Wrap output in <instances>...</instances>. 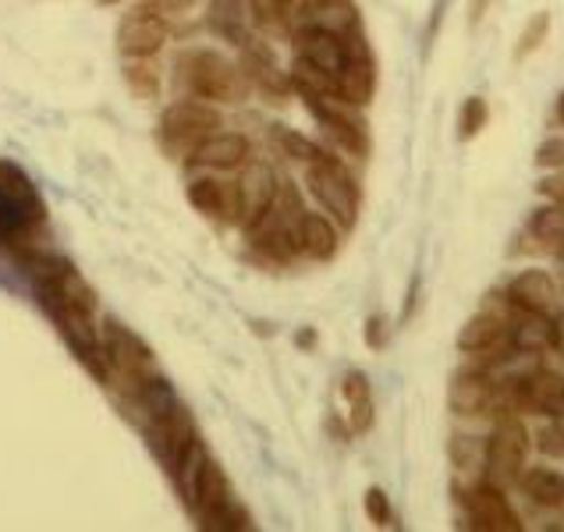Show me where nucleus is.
Instances as JSON below:
<instances>
[{"instance_id": "1", "label": "nucleus", "mask_w": 564, "mask_h": 532, "mask_svg": "<svg viewBox=\"0 0 564 532\" xmlns=\"http://www.w3.org/2000/svg\"><path fill=\"white\" fill-rule=\"evenodd\" d=\"M302 217H305V203L299 196V188L288 177H278V192H273L270 206L249 228L252 249L278 263L295 260V256H302Z\"/></svg>"}, {"instance_id": "2", "label": "nucleus", "mask_w": 564, "mask_h": 532, "mask_svg": "<svg viewBox=\"0 0 564 532\" xmlns=\"http://www.w3.org/2000/svg\"><path fill=\"white\" fill-rule=\"evenodd\" d=\"M46 224V203L40 188L32 185V177L11 164L0 160V238L25 241Z\"/></svg>"}, {"instance_id": "3", "label": "nucleus", "mask_w": 564, "mask_h": 532, "mask_svg": "<svg viewBox=\"0 0 564 532\" xmlns=\"http://www.w3.org/2000/svg\"><path fill=\"white\" fill-rule=\"evenodd\" d=\"M182 78L188 93L196 96V100H206V104H241L249 93V83L246 75H241L238 64H231L224 54L217 51H192L182 57Z\"/></svg>"}, {"instance_id": "4", "label": "nucleus", "mask_w": 564, "mask_h": 532, "mask_svg": "<svg viewBox=\"0 0 564 532\" xmlns=\"http://www.w3.org/2000/svg\"><path fill=\"white\" fill-rule=\"evenodd\" d=\"M220 110L206 100H182V104H171L160 118V142L171 156H185L196 153L209 135L220 132Z\"/></svg>"}, {"instance_id": "5", "label": "nucleus", "mask_w": 564, "mask_h": 532, "mask_svg": "<svg viewBox=\"0 0 564 532\" xmlns=\"http://www.w3.org/2000/svg\"><path fill=\"white\" fill-rule=\"evenodd\" d=\"M310 188H313V196L319 199V206H324L327 214L341 224V228H356V220H359V185H356V177H351V171L334 153L319 150L310 160Z\"/></svg>"}, {"instance_id": "6", "label": "nucleus", "mask_w": 564, "mask_h": 532, "mask_svg": "<svg viewBox=\"0 0 564 532\" xmlns=\"http://www.w3.org/2000/svg\"><path fill=\"white\" fill-rule=\"evenodd\" d=\"M529 455V433L519 419L501 415L490 433L487 447H482V482H490L497 490H508L519 479L522 465Z\"/></svg>"}, {"instance_id": "7", "label": "nucleus", "mask_w": 564, "mask_h": 532, "mask_svg": "<svg viewBox=\"0 0 564 532\" xmlns=\"http://www.w3.org/2000/svg\"><path fill=\"white\" fill-rule=\"evenodd\" d=\"M192 511H196V519H199L203 529H217V532H246V529H252L249 511L238 504L228 476L217 469L214 458H209L206 473H203L199 497H196V504H192Z\"/></svg>"}, {"instance_id": "8", "label": "nucleus", "mask_w": 564, "mask_h": 532, "mask_svg": "<svg viewBox=\"0 0 564 532\" xmlns=\"http://www.w3.org/2000/svg\"><path fill=\"white\" fill-rule=\"evenodd\" d=\"M100 348H104V359L110 366V380L121 377V380H128V387H132V391H135L139 383H147L150 377L160 373L156 362H153L150 345L142 341L139 334L121 327L118 319H107V324H104V330H100Z\"/></svg>"}, {"instance_id": "9", "label": "nucleus", "mask_w": 564, "mask_h": 532, "mask_svg": "<svg viewBox=\"0 0 564 532\" xmlns=\"http://www.w3.org/2000/svg\"><path fill=\"white\" fill-rule=\"evenodd\" d=\"M362 32V29H356ZM356 32H330V29H316V25H302L295 29V57L313 64L324 75H330L334 83H341V75L348 68V57H351V40H356Z\"/></svg>"}, {"instance_id": "10", "label": "nucleus", "mask_w": 564, "mask_h": 532, "mask_svg": "<svg viewBox=\"0 0 564 532\" xmlns=\"http://www.w3.org/2000/svg\"><path fill=\"white\" fill-rule=\"evenodd\" d=\"M302 100L313 110V118L324 124V132L334 139L337 150H345L359 160L369 153V135H366L362 118L356 115V107L345 100H330V96H302Z\"/></svg>"}, {"instance_id": "11", "label": "nucleus", "mask_w": 564, "mask_h": 532, "mask_svg": "<svg viewBox=\"0 0 564 532\" xmlns=\"http://www.w3.org/2000/svg\"><path fill=\"white\" fill-rule=\"evenodd\" d=\"M171 36V29L153 4H142L135 11H128L118 22V51L124 57H156L164 51V43Z\"/></svg>"}, {"instance_id": "12", "label": "nucleus", "mask_w": 564, "mask_h": 532, "mask_svg": "<svg viewBox=\"0 0 564 532\" xmlns=\"http://www.w3.org/2000/svg\"><path fill=\"white\" fill-rule=\"evenodd\" d=\"M188 203L209 220L238 224V214H241L238 177H217V174L196 177V182H188Z\"/></svg>"}, {"instance_id": "13", "label": "nucleus", "mask_w": 564, "mask_h": 532, "mask_svg": "<svg viewBox=\"0 0 564 532\" xmlns=\"http://www.w3.org/2000/svg\"><path fill=\"white\" fill-rule=\"evenodd\" d=\"M465 511H469V522L473 529H482V532H519L522 522L514 508L508 504L505 490L490 487V482H482L473 493H465Z\"/></svg>"}, {"instance_id": "14", "label": "nucleus", "mask_w": 564, "mask_h": 532, "mask_svg": "<svg viewBox=\"0 0 564 532\" xmlns=\"http://www.w3.org/2000/svg\"><path fill=\"white\" fill-rule=\"evenodd\" d=\"M514 401H519L525 412L564 419V377L551 373V369H536V373H529L514 383Z\"/></svg>"}, {"instance_id": "15", "label": "nucleus", "mask_w": 564, "mask_h": 532, "mask_svg": "<svg viewBox=\"0 0 564 532\" xmlns=\"http://www.w3.org/2000/svg\"><path fill=\"white\" fill-rule=\"evenodd\" d=\"M241 75H246V83L256 86L260 93H267L270 100H288V93H292V75L284 68H278V61L267 51L263 43H249L246 54H241Z\"/></svg>"}, {"instance_id": "16", "label": "nucleus", "mask_w": 564, "mask_h": 532, "mask_svg": "<svg viewBox=\"0 0 564 532\" xmlns=\"http://www.w3.org/2000/svg\"><path fill=\"white\" fill-rule=\"evenodd\" d=\"M273 192H278V174H273L270 164H263V160H252V164L246 167V174L238 177V196H241V214H238V224L241 228H252L256 220H260V214L270 206Z\"/></svg>"}, {"instance_id": "17", "label": "nucleus", "mask_w": 564, "mask_h": 532, "mask_svg": "<svg viewBox=\"0 0 564 532\" xmlns=\"http://www.w3.org/2000/svg\"><path fill=\"white\" fill-rule=\"evenodd\" d=\"M249 139L241 132H217L209 135L196 153H188V167H206V171H238L249 164Z\"/></svg>"}, {"instance_id": "18", "label": "nucleus", "mask_w": 564, "mask_h": 532, "mask_svg": "<svg viewBox=\"0 0 564 532\" xmlns=\"http://www.w3.org/2000/svg\"><path fill=\"white\" fill-rule=\"evenodd\" d=\"M494 405V377L487 366L479 369H462L451 380V412L458 415H479Z\"/></svg>"}, {"instance_id": "19", "label": "nucleus", "mask_w": 564, "mask_h": 532, "mask_svg": "<svg viewBox=\"0 0 564 532\" xmlns=\"http://www.w3.org/2000/svg\"><path fill=\"white\" fill-rule=\"evenodd\" d=\"M554 298H557V287L546 270H522L519 278L508 284V305L519 313H551Z\"/></svg>"}, {"instance_id": "20", "label": "nucleus", "mask_w": 564, "mask_h": 532, "mask_svg": "<svg viewBox=\"0 0 564 532\" xmlns=\"http://www.w3.org/2000/svg\"><path fill=\"white\" fill-rule=\"evenodd\" d=\"M206 465H209V450H206L203 437H196V441H192V444L182 450V458L174 462V469H171L174 487H178L182 501H185L188 508L196 504V497H199V482H203Z\"/></svg>"}, {"instance_id": "21", "label": "nucleus", "mask_w": 564, "mask_h": 532, "mask_svg": "<svg viewBox=\"0 0 564 532\" xmlns=\"http://www.w3.org/2000/svg\"><path fill=\"white\" fill-rule=\"evenodd\" d=\"M519 490L540 508H561L564 504V473L557 469H543V465H533V469L519 473Z\"/></svg>"}, {"instance_id": "22", "label": "nucleus", "mask_w": 564, "mask_h": 532, "mask_svg": "<svg viewBox=\"0 0 564 532\" xmlns=\"http://www.w3.org/2000/svg\"><path fill=\"white\" fill-rule=\"evenodd\" d=\"M337 246H341V235H337L334 224L327 217L310 214V209H305V217H302V252L310 256V260H334Z\"/></svg>"}, {"instance_id": "23", "label": "nucleus", "mask_w": 564, "mask_h": 532, "mask_svg": "<svg viewBox=\"0 0 564 532\" xmlns=\"http://www.w3.org/2000/svg\"><path fill=\"white\" fill-rule=\"evenodd\" d=\"M341 394L348 401V430L366 433L373 426V391H369L366 373H348L341 380Z\"/></svg>"}, {"instance_id": "24", "label": "nucleus", "mask_w": 564, "mask_h": 532, "mask_svg": "<svg viewBox=\"0 0 564 532\" xmlns=\"http://www.w3.org/2000/svg\"><path fill=\"white\" fill-rule=\"evenodd\" d=\"M505 319L501 316H494V313H476L469 324L462 327L458 334V348L462 351H490L501 345V337H505Z\"/></svg>"}, {"instance_id": "25", "label": "nucleus", "mask_w": 564, "mask_h": 532, "mask_svg": "<svg viewBox=\"0 0 564 532\" xmlns=\"http://www.w3.org/2000/svg\"><path fill=\"white\" fill-rule=\"evenodd\" d=\"M508 341L519 355H536L551 345V319L546 313H519V324L508 330Z\"/></svg>"}, {"instance_id": "26", "label": "nucleus", "mask_w": 564, "mask_h": 532, "mask_svg": "<svg viewBox=\"0 0 564 532\" xmlns=\"http://www.w3.org/2000/svg\"><path fill=\"white\" fill-rule=\"evenodd\" d=\"M124 83L132 86L135 96H142V100H150V96L160 93V64H153V57H128L124 64Z\"/></svg>"}, {"instance_id": "27", "label": "nucleus", "mask_w": 564, "mask_h": 532, "mask_svg": "<svg viewBox=\"0 0 564 532\" xmlns=\"http://www.w3.org/2000/svg\"><path fill=\"white\" fill-rule=\"evenodd\" d=\"M214 25L220 29V36H228L238 46L252 43L249 29H246V11H241L235 0H220V4H214Z\"/></svg>"}, {"instance_id": "28", "label": "nucleus", "mask_w": 564, "mask_h": 532, "mask_svg": "<svg viewBox=\"0 0 564 532\" xmlns=\"http://www.w3.org/2000/svg\"><path fill=\"white\" fill-rule=\"evenodd\" d=\"M529 235L540 241H564V203L536 209L533 220H529Z\"/></svg>"}, {"instance_id": "29", "label": "nucleus", "mask_w": 564, "mask_h": 532, "mask_svg": "<svg viewBox=\"0 0 564 532\" xmlns=\"http://www.w3.org/2000/svg\"><path fill=\"white\" fill-rule=\"evenodd\" d=\"M490 110H487V100L482 96H469V100L462 104V115H458V139L469 142L482 132V124H487Z\"/></svg>"}, {"instance_id": "30", "label": "nucleus", "mask_w": 564, "mask_h": 532, "mask_svg": "<svg viewBox=\"0 0 564 532\" xmlns=\"http://www.w3.org/2000/svg\"><path fill=\"white\" fill-rule=\"evenodd\" d=\"M273 142L281 146V153H288L292 160H302V164H310V160L319 153L316 142H310L302 132H292V128H273Z\"/></svg>"}, {"instance_id": "31", "label": "nucleus", "mask_w": 564, "mask_h": 532, "mask_svg": "<svg viewBox=\"0 0 564 532\" xmlns=\"http://www.w3.org/2000/svg\"><path fill=\"white\" fill-rule=\"evenodd\" d=\"M546 29H551V14H546V11L533 14V19H529V22H525V29H522L519 46H514V61H525L529 54H533L536 46L546 40Z\"/></svg>"}, {"instance_id": "32", "label": "nucleus", "mask_w": 564, "mask_h": 532, "mask_svg": "<svg viewBox=\"0 0 564 532\" xmlns=\"http://www.w3.org/2000/svg\"><path fill=\"white\" fill-rule=\"evenodd\" d=\"M288 4L292 0H249V11L263 29H273V25H288Z\"/></svg>"}, {"instance_id": "33", "label": "nucleus", "mask_w": 564, "mask_h": 532, "mask_svg": "<svg viewBox=\"0 0 564 532\" xmlns=\"http://www.w3.org/2000/svg\"><path fill=\"white\" fill-rule=\"evenodd\" d=\"M536 450L546 458H564V419H554V423L540 426L536 433Z\"/></svg>"}, {"instance_id": "34", "label": "nucleus", "mask_w": 564, "mask_h": 532, "mask_svg": "<svg viewBox=\"0 0 564 532\" xmlns=\"http://www.w3.org/2000/svg\"><path fill=\"white\" fill-rule=\"evenodd\" d=\"M366 514H369V522L387 529V525H394V511H391V501H387V493L380 487H369L366 490Z\"/></svg>"}, {"instance_id": "35", "label": "nucleus", "mask_w": 564, "mask_h": 532, "mask_svg": "<svg viewBox=\"0 0 564 532\" xmlns=\"http://www.w3.org/2000/svg\"><path fill=\"white\" fill-rule=\"evenodd\" d=\"M536 164L540 167H564V139H546L536 150Z\"/></svg>"}, {"instance_id": "36", "label": "nucleus", "mask_w": 564, "mask_h": 532, "mask_svg": "<svg viewBox=\"0 0 564 532\" xmlns=\"http://www.w3.org/2000/svg\"><path fill=\"white\" fill-rule=\"evenodd\" d=\"M366 341H369V348H383L387 345V319L383 316H373L366 324Z\"/></svg>"}, {"instance_id": "37", "label": "nucleus", "mask_w": 564, "mask_h": 532, "mask_svg": "<svg viewBox=\"0 0 564 532\" xmlns=\"http://www.w3.org/2000/svg\"><path fill=\"white\" fill-rule=\"evenodd\" d=\"M147 4L160 8V11H167V14H185L199 4V0H147Z\"/></svg>"}, {"instance_id": "38", "label": "nucleus", "mask_w": 564, "mask_h": 532, "mask_svg": "<svg viewBox=\"0 0 564 532\" xmlns=\"http://www.w3.org/2000/svg\"><path fill=\"white\" fill-rule=\"evenodd\" d=\"M551 348L564 359V310L551 319Z\"/></svg>"}, {"instance_id": "39", "label": "nucleus", "mask_w": 564, "mask_h": 532, "mask_svg": "<svg viewBox=\"0 0 564 532\" xmlns=\"http://www.w3.org/2000/svg\"><path fill=\"white\" fill-rule=\"evenodd\" d=\"M487 4L490 0H469V25H479L482 14H487Z\"/></svg>"}, {"instance_id": "40", "label": "nucleus", "mask_w": 564, "mask_h": 532, "mask_svg": "<svg viewBox=\"0 0 564 532\" xmlns=\"http://www.w3.org/2000/svg\"><path fill=\"white\" fill-rule=\"evenodd\" d=\"M299 345H316V334H313V330L299 334Z\"/></svg>"}, {"instance_id": "41", "label": "nucleus", "mask_w": 564, "mask_h": 532, "mask_svg": "<svg viewBox=\"0 0 564 532\" xmlns=\"http://www.w3.org/2000/svg\"><path fill=\"white\" fill-rule=\"evenodd\" d=\"M557 118L564 121V93H561V100H557Z\"/></svg>"}, {"instance_id": "42", "label": "nucleus", "mask_w": 564, "mask_h": 532, "mask_svg": "<svg viewBox=\"0 0 564 532\" xmlns=\"http://www.w3.org/2000/svg\"><path fill=\"white\" fill-rule=\"evenodd\" d=\"M100 4H121V0H100Z\"/></svg>"}]
</instances>
